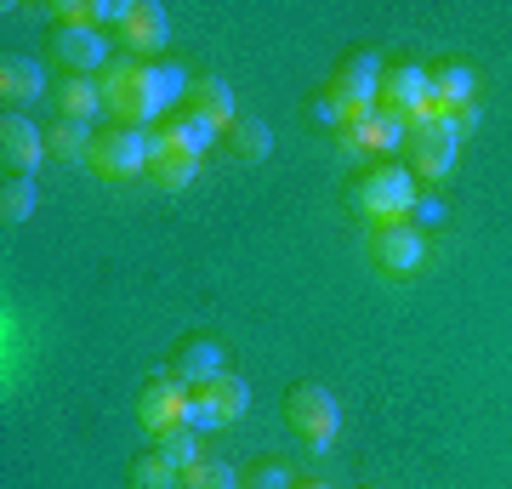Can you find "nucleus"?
Masks as SVG:
<instances>
[{
  "instance_id": "a878e982",
  "label": "nucleus",
  "mask_w": 512,
  "mask_h": 489,
  "mask_svg": "<svg viewBox=\"0 0 512 489\" xmlns=\"http://www.w3.org/2000/svg\"><path fill=\"white\" fill-rule=\"evenodd\" d=\"M154 450H160L165 455V461H171V467H177V472H183V467H194V461H200V427H188V421H183V427H171V433H160V438H154Z\"/></svg>"
},
{
  "instance_id": "20e7f679",
  "label": "nucleus",
  "mask_w": 512,
  "mask_h": 489,
  "mask_svg": "<svg viewBox=\"0 0 512 489\" xmlns=\"http://www.w3.org/2000/svg\"><path fill=\"white\" fill-rule=\"evenodd\" d=\"M148 165H154V143L137 126H103L92 137V154H86V171L103 182H137L148 177Z\"/></svg>"
},
{
  "instance_id": "f257e3e1",
  "label": "nucleus",
  "mask_w": 512,
  "mask_h": 489,
  "mask_svg": "<svg viewBox=\"0 0 512 489\" xmlns=\"http://www.w3.org/2000/svg\"><path fill=\"white\" fill-rule=\"evenodd\" d=\"M103 86V109L120 120V126H165L177 103H188V69L183 63H137V57H114L109 69L97 74Z\"/></svg>"
},
{
  "instance_id": "412c9836",
  "label": "nucleus",
  "mask_w": 512,
  "mask_h": 489,
  "mask_svg": "<svg viewBox=\"0 0 512 489\" xmlns=\"http://www.w3.org/2000/svg\"><path fill=\"white\" fill-rule=\"evenodd\" d=\"M222 148H228L239 165H262L268 154H274V126L256 120V114H239L234 126L222 131Z\"/></svg>"
},
{
  "instance_id": "7ed1b4c3",
  "label": "nucleus",
  "mask_w": 512,
  "mask_h": 489,
  "mask_svg": "<svg viewBox=\"0 0 512 489\" xmlns=\"http://www.w3.org/2000/svg\"><path fill=\"white\" fill-rule=\"evenodd\" d=\"M285 421L308 450H330L342 438V399L330 393L325 381H296L285 393Z\"/></svg>"
},
{
  "instance_id": "2eb2a0df",
  "label": "nucleus",
  "mask_w": 512,
  "mask_h": 489,
  "mask_svg": "<svg viewBox=\"0 0 512 489\" xmlns=\"http://www.w3.org/2000/svg\"><path fill=\"white\" fill-rule=\"evenodd\" d=\"M433 103H439V114H461V109L478 103V69L467 63V57L433 63Z\"/></svg>"
},
{
  "instance_id": "6ab92c4d",
  "label": "nucleus",
  "mask_w": 512,
  "mask_h": 489,
  "mask_svg": "<svg viewBox=\"0 0 512 489\" xmlns=\"http://www.w3.org/2000/svg\"><path fill=\"white\" fill-rule=\"evenodd\" d=\"M97 114H103V86H97V74H63V80H57V120L92 126Z\"/></svg>"
},
{
  "instance_id": "c85d7f7f",
  "label": "nucleus",
  "mask_w": 512,
  "mask_h": 489,
  "mask_svg": "<svg viewBox=\"0 0 512 489\" xmlns=\"http://www.w3.org/2000/svg\"><path fill=\"white\" fill-rule=\"evenodd\" d=\"M308 114H313V126L319 131H330V137H336V131L348 126V109H342V97H336V91H313V103H308Z\"/></svg>"
},
{
  "instance_id": "c756f323",
  "label": "nucleus",
  "mask_w": 512,
  "mask_h": 489,
  "mask_svg": "<svg viewBox=\"0 0 512 489\" xmlns=\"http://www.w3.org/2000/svg\"><path fill=\"white\" fill-rule=\"evenodd\" d=\"M410 217H421L416 228H421V234H427V228H439V222L450 217V211H444V200H433V194H421V200H416V211H410Z\"/></svg>"
},
{
  "instance_id": "cd10ccee",
  "label": "nucleus",
  "mask_w": 512,
  "mask_h": 489,
  "mask_svg": "<svg viewBox=\"0 0 512 489\" xmlns=\"http://www.w3.org/2000/svg\"><path fill=\"white\" fill-rule=\"evenodd\" d=\"M177 478H183V472L171 467L160 450H143L131 461V489H177Z\"/></svg>"
},
{
  "instance_id": "9b49d317",
  "label": "nucleus",
  "mask_w": 512,
  "mask_h": 489,
  "mask_svg": "<svg viewBox=\"0 0 512 489\" xmlns=\"http://www.w3.org/2000/svg\"><path fill=\"white\" fill-rule=\"evenodd\" d=\"M120 52L137 57V63H154V57L171 46V18H165L160 0H131L126 6V23H120Z\"/></svg>"
},
{
  "instance_id": "7c9ffc66",
  "label": "nucleus",
  "mask_w": 512,
  "mask_h": 489,
  "mask_svg": "<svg viewBox=\"0 0 512 489\" xmlns=\"http://www.w3.org/2000/svg\"><path fill=\"white\" fill-rule=\"evenodd\" d=\"M296 489H330L325 478H296Z\"/></svg>"
},
{
  "instance_id": "423d86ee",
  "label": "nucleus",
  "mask_w": 512,
  "mask_h": 489,
  "mask_svg": "<svg viewBox=\"0 0 512 489\" xmlns=\"http://www.w3.org/2000/svg\"><path fill=\"white\" fill-rule=\"evenodd\" d=\"M251 410V381L245 376H217L194 387V404H188V427H200V433H222V427H234L239 416Z\"/></svg>"
},
{
  "instance_id": "ddd939ff",
  "label": "nucleus",
  "mask_w": 512,
  "mask_h": 489,
  "mask_svg": "<svg viewBox=\"0 0 512 489\" xmlns=\"http://www.w3.org/2000/svg\"><path fill=\"white\" fill-rule=\"evenodd\" d=\"M52 57L63 74H103L114 63V46L103 29H52Z\"/></svg>"
},
{
  "instance_id": "f8f14e48",
  "label": "nucleus",
  "mask_w": 512,
  "mask_h": 489,
  "mask_svg": "<svg viewBox=\"0 0 512 489\" xmlns=\"http://www.w3.org/2000/svg\"><path fill=\"white\" fill-rule=\"evenodd\" d=\"M40 160H46V126L6 109L0 114V165H6V177H35Z\"/></svg>"
},
{
  "instance_id": "6e6552de",
  "label": "nucleus",
  "mask_w": 512,
  "mask_h": 489,
  "mask_svg": "<svg viewBox=\"0 0 512 489\" xmlns=\"http://www.w3.org/2000/svg\"><path fill=\"white\" fill-rule=\"evenodd\" d=\"M370 262L393 279H416L427 268V234L416 222H376L370 228Z\"/></svg>"
},
{
  "instance_id": "aec40b11",
  "label": "nucleus",
  "mask_w": 512,
  "mask_h": 489,
  "mask_svg": "<svg viewBox=\"0 0 512 489\" xmlns=\"http://www.w3.org/2000/svg\"><path fill=\"white\" fill-rule=\"evenodd\" d=\"M353 137H359V154H393V148H399L404 137H410V120L376 103V109H370L365 120H353Z\"/></svg>"
},
{
  "instance_id": "0eeeda50",
  "label": "nucleus",
  "mask_w": 512,
  "mask_h": 489,
  "mask_svg": "<svg viewBox=\"0 0 512 489\" xmlns=\"http://www.w3.org/2000/svg\"><path fill=\"white\" fill-rule=\"evenodd\" d=\"M382 109L404 114L410 126H416V120H433V114H439V103H433V69H427V63H410V57L387 63V74H382Z\"/></svg>"
},
{
  "instance_id": "bb28decb",
  "label": "nucleus",
  "mask_w": 512,
  "mask_h": 489,
  "mask_svg": "<svg viewBox=\"0 0 512 489\" xmlns=\"http://www.w3.org/2000/svg\"><path fill=\"white\" fill-rule=\"evenodd\" d=\"M0 217H6V228H18V222L35 217V177H6L0 182Z\"/></svg>"
},
{
  "instance_id": "f3484780",
  "label": "nucleus",
  "mask_w": 512,
  "mask_h": 489,
  "mask_svg": "<svg viewBox=\"0 0 512 489\" xmlns=\"http://www.w3.org/2000/svg\"><path fill=\"white\" fill-rule=\"evenodd\" d=\"M183 109H194L200 120H211L217 131H228L239 120V103H234V91H228V80H222V74H194Z\"/></svg>"
},
{
  "instance_id": "4468645a",
  "label": "nucleus",
  "mask_w": 512,
  "mask_h": 489,
  "mask_svg": "<svg viewBox=\"0 0 512 489\" xmlns=\"http://www.w3.org/2000/svg\"><path fill=\"white\" fill-rule=\"evenodd\" d=\"M165 370L183 381V387H205V381L228 376V347L217 336H183V342L171 347V364Z\"/></svg>"
},
{
  "instance_id": "9d476101",
  "label": "nucleus",
  "mask_w": 512,
  "mask_h": 489,
  "mask_svg": "<svg viewBox=\"0 0 512 489\" xmlns=\"http://www.w3.org/2000/svg\"><path fill=\"white\" fill-rule=\"evenodd\" d=\"M188 404H194V387H183L171 370H160V376H148L143 393H137V421H143V433L160 438V433H171V427L188 421Z\"/></svg>"
},
{
  "instance_id": "393cba45",
  "label": "nucleus",
  "mask_w": 512,
  "mask_h": 489,
  "mask_svg": "<svg viewBox=\"0 0 512 489\" xmlns=\"http://www.w3.org/2000/svg\"><path fill=\"white\" fill-rule=\"evenodd\" d=\"M177 489H239V472L228 461H217V455H200L194 467H183Z\"/></svg>"
},
{
  "instance_id": "dca6fc26",
  "label": "nucleus",
  "mask_w": 512,
  "mask_h": 489,
  "mask_svg": "<svg viewBox=\"0 0 512 489\" xmlns=\"http://www.w3.org/2000/svg\"><path fill=\"white\" fill-rule=\"evenodd\" d=\"M154 131H160L165 154H194V160H205V148L222 143V131L211 126V120H200L194 109H177L165 126H154Z\"/></svg>"
},
{
  "instance_id": "5701e85b",
  "label": "nucleus",
  "mask_w": 512,
  "mask_h": 489,
  "mask_svg": "<svg viewBox=\"0 0 512 489\" xmlns=\"http://www.w3.org/2000/svg\"><path fill=\"white\" fill-rule=\"evenodd\" d=\"M148 182H154L160 194H183V188L200 182V160H194V154H165V160L148 165Z\"/></svg>"
},
{
  "instance_id": "a211bd4d",
  "label": "nucleus",
  "mask_w": 512,
  "mask_h": 489,
  "mask_svg": "<svg viewBox=\"0 0 512 489\" xmlns=\"http://www.w3.org/2000/svg\"><path fill=\"white\" fill-rule=\"evenodd\" d=\"M40 91H46V69H40L35 57H0V103L6 109H23V103H35Z\"/></svg>"
},
{
  "instance_id": "39448f33",
  "label": "nucleus",
  "mask_w": 512,
  "mask_h": 489,
  "mask_svg": "<svg viewBox=\"0 0 512 489\" xmlns=\"http://www.w3.org/2000/svg\"><path fill=\"white\" fill-rule=\"evenodd\" d=\"M467 143L456 126V114H433V120H416L410 126V137H404V148H410V171H416V182H444L450 171H456V148Z\"/></svg>"
},
{
  "instance_id": "2f4dec72",
  "label": "nucleus",
  "mask_w": 512,
  "mask_h": 489,
  "mask_svg": "<svg viewBox=\"0 0 512 489\" xmlns=\"http://www.w3.org/2000/svg\"><path fill=\"white\" fill-rule=\"evenodd\" d=\"M365 489H387V484H365Z\"/></svg>"
},
{
  "instance_id": "4be33fe9",
  "label": "nucleus",
  "mask_w": 512,
  "mask_h": 489,
  "mask_svg": "<svg viewBox=\"0 0 512 489\" xmlns=\"http://www.w3.org/2000/svg\"><path fill=\"white\" fill-rule=\"evenodd\" d=\"M92 137H97V126L57 120V126H46V154H52V160H69V165H86V154H92Z\"/></svg>"
},
{
  "instance_id": "f03ea898",
  "label": "nucleus",
  "mask_w": 512,
  "mask_h": 489,
  "mask_svg": "<svg viewBox=\"0 0 512 489\" xmlns=\"http://www.w3.org/2000/svg\"><path fill=\"white\" fill-rule=\"evenodd\" d=\"M348 200L359 217H370V228L376 222H410V211L421 200V182L410 165H376V171H365V177L353 182Z\"/></svg>"
},
{
  "instance_id": "b1692460",
  "label": "nucleus",
  "mask_w": 512,
  "mask_h": 489,
  "mask_svg": "<svg viewBox=\"0 0 512 489\" xmlns=\"http://www.w3.org/2000/svg\"><path fill=\"white\" fill-rule=\"evenodd\" d=\"M239 489H296V472L285 455H256L251 467L239 472Z\"/></svg>"
},
{
  "instance_id": "1a4fd4ad",
  "label": "nucleus",
  "mask_w": 512,
  "mask_h": 489,
  "mask_svg": "<svg viewBox=\"0 0 512 489\" xmlns=\"http://www.w3.org/2000/svg\"><path fill=\"white\" fill-rule=\"evenodd\" d=\"M382 74H387V63H382L376 52H353V57H342V63H336V74H330V91L342 97L348 126H353V120H365V114L382 103Z\"/></svg>"
}]
</instances>
